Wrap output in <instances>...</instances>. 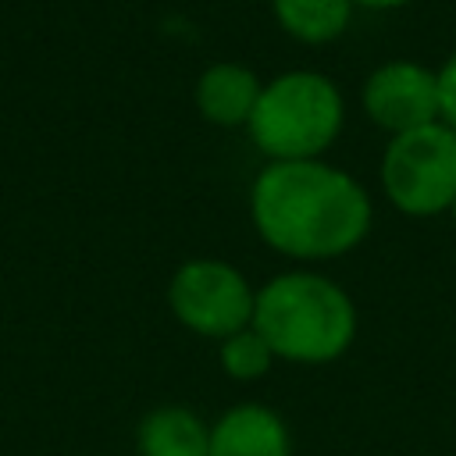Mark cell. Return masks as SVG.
Returning <instances> with one entry per match:
<instances>
[{
	"label": "cell",
	"mask_w": 456,
	"mask_h": 456,
	"mask_svg": "<svg viewBox=\"0 0 456 456\" xmlns=\"http://www.w3.org/2000/svg\"><path fill=\"white\" fill-rule=\"evenodd\" d=\"M256 235L292 260H331L370 232V196L342 167L324 160H271L249 189Z\"/></svg>",
	"instance_id": "cell-1"
},
{
	"label": "cell",
	"mask_w": 456,
	"mask_h": 456,
	"mask_svg": "<svg viewBox=\"0 0 456 456\" xmlns=\"http://www.w3.org/2000/svg\"><path fill=\"white\" fill-rule=\"evenodd\" d=\"M253 328L274 360L321 367L356 338V306L342 285L314 271H285L256 289Z\"/></svg>",
	"instance_id": "cell-2"
},
{
	"label": "cell",
	"mask_w": 456,
	"mask_h": 456,
	"mask_svg": "<svg viewBox=\"0 0 456 456\" xmlns=\"http://www.w3.org/2000/svg\"><path fill=\"white\" fill-rule=\"evenodd\" d=\"M346 103L321 71H285L264 82L246 121L249 139L271 160H317L342 132Z\"/></svg>",
	"instance_id": "cell-3"
},
{
	"label": "cell",
	"mask_w": 456,
	"mask_h": 456,
	"mask_svg": "<svg viewBox=\"0 0 456 456\" xmlns=\"http://www.w3.org/2000/svg\"><path fill=\"white\" fill-rule=\"evenodd\" d=\"M388 203L406 217H435L456 200V132L445 121L392 135L381 157Z\"/></svg>",
	"instance_id": "cell-4"
},
{
	"label": "cell",
	"mask_w": 456,
	"mask_h": 456,
	"mask_svg": "<svg viewBox=\"0 0 456 456\" xmlns=\"http://www.w3.org/2000/svg\"><path fill=\"white\" fill-rule=\"evenodd\" d=\"M167 306L178 317V324L192 335L224 342L228 335L253 324L256 292L235 264L196 256L171 274Z\"/></svg>",
	"instance_id": "cell-5"
},
{
	"label": "cell",
	"mask_w": 456,
	"mask_h": 456,
	"mask_svg": "<svg viewBox=\"0 0 456 456\" xmlns=\"http://www.w3.org/2000/svg\"><path fill=\"white\" fill-rule=\"evenodd\" d=\"M363 110L388 135L424 128L438 118V71L417 61H385L363 82Z\"/></svg>",
	"instance_id": "cell-6"
},
{
	"label": "cell",
	"mask_w": 456,
	"mask_h": 456,
	"mask_svg": "<svg viewBox=\"0 0 456 456\" xmlns=\"http://www.w3.org/2000/svg\"><path fill=\"white\" fill-rule=\"evenodd\" d=\"M207 456H292L285 420L264 403H239L210 424Z\"/></svg>",
	"instance_id": "cell-7"
},
{
	"label": "cell",
	"mask_w": 456,
	"mask_h": 456,
	"mask_svg": "<svg viewBox=\"0 0 456 456\" xmlns=\"http://www.w3.org/2000/svg\"><path fill=\"white\" fill-rule=\"evenodd\" d=\"M260 89H264V82L256 78L253 68H246L239 61H217L196 82V110L210 125L235 128V125L249 121Z\"/></svg>",
	"instance_id": "cell-8"
},
{
	"label": "cell",
	"mask_w": 456,
	"mask_h": 456,
	"mask_svg": "<svg viewBox=\"0 0 456 456\" xmlns=\"http://www.w3.org/2000/svg\"><path fill=\"white\" fill-rule=\"evenodd\" d=\"M135 445L139 456H207L210 424L189 406H157L142 417Z\"/></svg>",
	"instance_id": "cell-9"
},
{
	"label": "cell",
	"mask_w": 456,
	"mask_h": 456,
	"mask_svg": "<svg viewBox=\"0 0 456 456\" xmlns=\"http://www.w3.org/2000/svg\"><path fill=\"white\" fill-rule=\"evenodd\" d=\"M274 21L306 46L335 43L353 21V0H271Z\"/></svg>",
	"instance_id": "cell-10"
},
{
	"label": "cell",
	"mask_w": 456,
	"mask_h": 456,
	"mask_svg": "<svg viewBox=\"0 0 456 456\" xmlns=\"http://www.w3.org/2000/svg\"><path fill=\"white\" fill-rule=\"evenodd\" d=\"M274 363V353L271 346L260 338V331L249 324L235 335H228L221 342V370L235 381H253V378H264Z\"/></svg>",
	"instance_id": "cell-11"
},
{
	"label": "cell",
	"mask_w": 456,
	"mask_h": 456,
	"mask_svg": "<svg viewBox=\"0 0 456 456\" xmlns=\"http://www.w3.org/2000/svg\"><path fill=\"white\" fill-rule=\"evenodd\" d=\"M438 118L456 132V50L438 68Z\"/></svg>",
	"instance_id": "cell-12"
},
{
	"label": "cell",
	"mask_w": 456,
	"mask_h": 456,
	"mask_svg": "<svg viewBox=\"0 0 456 456\" xmlns=\"http://www.w3.org/2000/svg\"><path fill=\"white\" fill-rule=\"evenodd\" d=\"M403 4H410V0H353V7H370V11H392Z\"/></svg>",
	"instance_id": "cell-13"
},
{
	"label": "cell",
	"mask_w": 456,
	"mask_h": 456,
	"mask_svg": "<svg viewBox=\"0 0 456 456\" xmlns=\"http://www.w3.org/2000/svg\"><path fill=\"white\" fill-rule=\"evenodd\" d=\"M449 214H452V221H456V200H452V207H449Z\"/></svg>",
	"instance_id": "cell-14"
}]
</instances>
